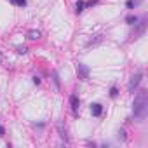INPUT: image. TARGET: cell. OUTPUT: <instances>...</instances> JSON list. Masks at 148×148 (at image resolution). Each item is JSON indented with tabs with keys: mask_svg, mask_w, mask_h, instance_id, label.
<instances>
[{
	"mask_svg": "<svg viewBox=\"0 0 148 148\" xmlns=\"http://www.w3.org/2000/svg\"><path fill=\"white\" fill-rule=\"evenodd\" d=\"M11 4H14V5H18V7H25L26 5V0H9Z\"/></svg>",
	"mask_w": 148,
	"mask_h": 148,
	"instance_id": "10",
	"label": "cell"
},
{
	"mask_svg": "<svg viewBox=\"0 0 148 148\" xmlns=\"http://www.w3.org/2000/svg\"><path fill=\"white\" fill-rule=\"evenodd\" d=\"M28 38H32V40L40 38V32H38V30H30V32H28Z\"/></svg>",
	"mask_w": 148,
	"mask_h": 148,
	"instance_id": "7",
	"label": "cell"
},
{
	"mask_svg": "<svg viewBox=\"0 0 148 148\" xmlns=\"http://www.w3.org/2000/svg\"><path fill=\"white\" fill-rule=\"evenodd\" d=\"M4 134H5V129H4V127H2V125H0V138H2V136H4Z\"/></svg>",
	"mask_w": 148,
	"mask_h": 148,
	"instance_id": "16",
	"label": "cell"
},
{
	"mask_svg": "<svg viewBox=\"0 0 148 148\" xmlns=\"http://www.w3.org/2000/svg\"><path fill=\"white\" fill-rule=\"evenodd\" d=\"M141 80H143V73H141V71L134 73V75L131 77V80H129V84H127V91H129V92H134V91L138 89V86H139Z\"/></svg>",
	"mask_w": 148,
	"mask_h": 148,
	"instance_id": "2",
	"label": "cell"
},
{
	"mask_svg": "<svg viewBox=\"0 0 148 148\" xmlns=\"http://www.w3.org/2000/svg\"><path fill=\"white\" fill-rule=\"evenodd\" d=\"M2 58H4V56H2V52H0V63H2Z\"/></svg>",
	"mask_w": 148,
	"mask_h": 148,
	"instance_id": "18",
	"label": "cell"
},
{
	"mask_svg": "<svg viewBox=\"0 0 148 148\" xmlns=\"http://www.w3.org/2000/svg\"><path fill=\"white\" fill-rule=\"evenodd\" d=\"M119 138H122V139H125V132H124V131H119Z\"/></svg>",
	"mask_w": 148,
	"mask_h": 148,
	"instance_id": "15",
	"label": "cell"
},
{
	"mask_svg": "<svg viewBox=\"0 0 148 148\" xmlns=\"http://www.w3.org/2000/svg\"><path fill=\"white\" fill-rule=\"evenodd\" d=\"M125 21H127V25H136V23H138V18H136V16H127Z\"/></svg>",
	"mask_w": 148,
	"mask_h": 148,
	"instance_id": "11",
	"label": "cell"
},
{
	"mask_svg": "<svg viewBox=\"0 0 148 148\" xmlns=\"http://www.w3.org/2000/svg\"><path fill=\"white\" fill-rule=\"evenodd\" d=\"M16 49H18V52H19V54H26V51H28L26 47H21V45H19V47H16Z\"/></svg>",
	"mask_w": 148,
	"mask_h": 148,
	"instance_id": "14",
	"label": "cell"
},
{
	"mask_svg": "<svg viewBox=\"0 0 148 148\" xmlns=\"http://www.w3.org/2000/svg\"><path fill=\"white\" fill-rule=\"evenodd\" d=\"M52 77H54V82H56V86L59 87V77H58V73H56V71H52Z\"/></svg>",
	"mask_w": 148,
	"mask_h": 148,
	"instance_id": "13",
	"label": "cell"
},
{
	"mask_svg": "<svg viewBox=\"0 0 148 148\" xmlns=\"http://www.w3.org/2000/svg\"><path fill=\"white\" fill-rule=\"evenodd\" d=\"M70 105H71V112L77 115V110H79V106H80V101H79V96H77V94H71V96H70Z\"/></svg>",
	"mask_w": 148,
	"mask_h": 148,
	"instance_id": "4",
	"label": "cell"
},
{
	"mask_svg": "<svg viewBox=\"0 0 148 148\" xmlns=\"http://www.w3.org/2000/svg\"><path fill=\"white\" fill-rule=\"evenodd\" d=\"M132 113L136 120H145L148 115V94L146 91H141L136 94L134 103H132Z\"/></svg>",
	"mask_w": 148,
	"mask_h": 148,
	"instance_id": "1",
	"label": "cell"
},
{
	"mask_svg": "<svg viewBox=\"0 0 148 148\" xmlns=\"http://www.w3.org/2000/svg\"><path fill=\"white\" fill-rule=\"evenodd\" d=\"M143 4V0H127V9H134V7H138V5H141Z\"/></svg>",
	"mask_w": 148,
	"mask_h": 148,
	"instance_id": "6",
	"label": "cell"
},
{
	"mask_svg": "<svg viewBox=\"0 0 148 148\" xmlns=\"http://www.w3.org/2000/svg\"><path fill=\"white\" fill-rule=\"evenodd\" d=\"M110 96H112V98H117V96H119V91H117V87H112V91H110Z\"/></svg>",
	"mask_w": 148,
	"mask_h": 148,
	"instance_id": "12",
	"label": "cell"
},
{
	"mask_svg": "<svg viewBox=\"0 0 148 148\" xmlns=\"http://www.w3.org/2000/svg\"><path fill=\"white\" fill-rule=\"evenodd\" d=\"M77 73H79V79L87 80V79H89L91 70H89V66H86L84 63H79V64H77Z\"/></svg>",
	"mask_w": 148,
	"mask_h": 148,
	"instance_id": "3",
	"label": "cell"
},
{
	"mask_svg": "<svg viewBox=\"0 0 148 148\" xmlns=\"http://www.w3.org/2000/svg\"><path fill=\"white\" fill-rule=\"evenodd\" d=\"M33 84H37V86H38V84H40V79H38V77H33Z\"/></svg>",
	"mask_w": 148,
	"mask_h": 148,
	"instance_id": "17",
	"label": "cell"
},
{
	"mask_svg": "<svg viewBox=\"0 0 148 148\" xmlns=\"http://www.w3.org/2000/svg\"><path fill=\"white\" fill-rule=\"evenodd\" d=\"M58 131H59V136L63 139H66V129L63 127V122H58Z\"/></svg>",
	"mask_w": 148,
	"mask_h": 148,
	"instance_id": "8",
	"label": "cell"
},
{
	"mask_svg": "<svg viewBox=\"0 0 148 148\" xmlns=\"http://www.w3.org/2000/svg\"><path fill=\"white\" fill-rule=\"evenodd\" d=\"M91 113H92L94 117H99V115L103 113V105H99V103H92V105H91Z\"/></svg>",
	"mask_w": 148,
	"mask_h": 148,
	"instance_id": "5",
	"label": "cell"
},
{
	"mask_svg": "<svg viewBox=\"0 0 148 148\" xmlns=\"http://www.w3.org/2000/svg\"><path fill=\"white\" fill-rule=\"evenodd\" d=\"M84 9H86V2H84V0H79V2H77V9H75L77 14H80Z\"/></svg>",
	"mask_w": 148,
	"mask_h": 148,
	"instance_id": "9",
	"label": "cell"
}]
</instances>
